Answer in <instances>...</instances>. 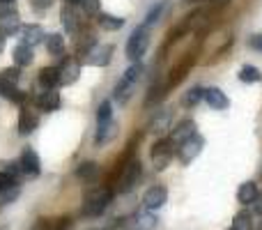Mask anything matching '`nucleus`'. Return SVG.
Returning a JSON list of instances; mask_svg holds the SVG:
<instances>
[{"mask_svg":"<svg viewBox=\"0 0 262 230\" xmlns=\"http://www.w3.org/2000/svg\"><path fill=\"white\" fill-rule=\"evenodd\" d=\"M113 203V189L111 186H97L83 198V214L85 217H101Z\"/></svg>","mask_w":262,"mask_h":230,"instance_id":"obj_1","label":"nucleus"},{"mask_svg":"<svg viewBox=\"0 0 262 230\" xmlns=\"http://www.w3.org/2000/svg\"><path fill=\"white\" fill-rule=\"evenodd\" d=\"M140 177H143V163H140L138 159H129V161H124L122 171H120V177H118V182H115V191L129 194L140 182Z\"/></svg>","mask_w":262,"mask_h":230,"instance_id":"obj_2","label":"nucleus"},{"mask_svg":"<svg viewBox=\"0 0 262 230\" xmlns=\"http://www.w3.org/2000/svg\"><path fill=\"white\" fill-rule=\"evenodd\" d=\"M147 49H149V32H147V28L138 26L127 39L124 53H127V58L131 62H140V58L147 53Z\"/></svg>","mask_w":262,"mask_h":230,"instance_id":"obj_3","label":"nucleus"},{"mask_svg":"<svg viewBox=\"0 0 262 230\" xmlns=\"http://www.w3.org/2000/svg\"><path fill=\"white\" fill-rule=\"evenodd\" d=\"M177 152V145L172 143L170 138H159L157 143L152 145V152H149V159H152V166L157 171H166L168 163L172 161Z\"/></svg>","mask_w":262,"mask_h":230,"instance_id":"obj_4","label":"nucleus"},{"mask_svg":"<svg viewBox=\"0 0 262 230\" xmlns=\"http://www.w3.org/2000/svg\"><path fill=\"white\" fill-rule=\"evenodd\" d=\"M203 148H205V138L200 134H195L193 138H189L186 143H182L180 148H177V157H180L182 163H191L200 152H203Z\"/></svg>","mask_w":262,"mask_h":230,"instance_id":"obj_5","label":"nucleus"},{"mask_svg":"<svg viewBox=\"0 0 262 230\" xmlns=\"http://www.w3.org/2000/svg\"><path fill=\"white\" fill-rule=\"evenodd\" d=\"M18 163H21V171L26 177H39L41 161H39V154H37L32 148H23L21 157H18Z\"/></svg>","mask_w":262,"mask_h":230,"instance_id":"obj_6","label":"nucleus"},{"mask_svg":"<svg viewBox=\"0 0 262 230\" xmlns=\"http://www.w3.org/2000/svg\"><path fill=\"white\" fill-rule=\"evenodd\" d=\"M195 134H198V124H195L193 120H189V117H186V120L177 122V127H172V131H170V136H168V138H170L172 143L180 148L182 143H186L189 138H193Z\"/></svg>","mask_w":262,"mask_h":230,"instance_id":"obj_7","label":"nucleus"},{"mask_svg":"<svg viewBox=\"0 0 262 230\" xmlns=\"http://www.w3.org/2000/svg\"><path fill=\"white\" fill-rule=\"evenodd\" d=\"M58 74H60V86H72L81 76V65H78L76 58H62V62L58 65Z\"/></svg>","mask_w":262,"mask_h":230,"instance_id":"obj_8","label":"nucleus"},{"mask_svg":"<svg viewBox=\"0 0 262 230\" xmlns=\"http://www.w3.org/2000/svg\"><path fill=\"white\" fill-rule=\"evenodd\" d=\"M166 200H168V189L166 186H161V184L149 186V189L145 191V196H143V207L149 210V212H154V210L163 207Z\"/></svg>","mask_w":262,"mask_h":230,"instance_id":"obj_9","label":"nucleus"},{"mask_svg":"<svg viewBox=\"0 0 262 230\" xmlns=\"http://www.w3.org/2000/svg\"><path fill=\"white\" fill-rule=\"evenodd\" d=\"M21 18L14 9H3L0 12V35L3 37H14L16 32H21Z\"/></svg>","mask_w":262,"mask_h":230,"instance_id":"obj_10","label":"nucleus"},{"mask_svg":"<svg viewBox=\"0 0 262 230\" xmlns=\"http://www.w3.org/2000/svg\"><path fill=\"white\" fill-rule=\"evenodd\" d=\"M113 58V46L111 44H97L90 53L85 55V62L92 65V67H106Z\"/></svg>","mask_w":262,"mask_h":230,"instance_id":"obj_11","label":"nucleus"},{"mask_svg":"<svg viewBox=\"0 0 262 230\" xmlns=\"http://www.w3.org/2000/svg\"><path fill=\"white\" fill-rule=\"evenodd\" d=\"M39 127V115L30 109V106H21V113H18V134L28 136Z\"/></svg>","mask_w":262,"mask_h":230,"instance_id":"obj_12","label":"nucleus"},{"mask_svg":"<svg viewBox=\"0 0 262 230\" xmlns=\"http://www.w3.org/2000/svg\"><path fill=\"white\" fill-rule=\"evenodd\" d=\"M41 41H46V32H44V28H41V26L30 23V26H23L21 28V44L35 49V46L41 44Z\"/></svg>","mask_w":262,"mask_h":230,"instance_id":"obj_13","label":"nucleus"},{"mask_svg":"<svg viewBox=\"0 0 262 230\" xmlns=\"http://www.w3.org/2000/svg\"><path fill=\"white\" fill-rule=\"evenodd\" d=\"M35 106L39 111H46V113H53V111L60 109V95L55 90H46V92H37L35 97Z\"/></svg>","mask_w":262,"mask_h":230,"instance_id":"obj_14","label":"nucleus"},{"mask_svg":"<svg viewBox=\"0 0 262 230\" xmlns=\"http://www.w3.org/2000/svg\"><path fill=\"white\" fill-rule=\"evenodd\" d=\"M193 60H195V55H193V53H189L180 65H175V67H172L170 78H168V88H175L177 83L184 81V76L189 74V69H191V65H193Z\"/></svg>","mask_w":262,"mask_h":230,"instance_id":"obj_15","label":"nucleus"},{"mask_svg":"<svg viewBox=\"0 0 262 230\" xmlns=\"http://www.w3.org/2000/svg\"><path fill=\"white\" fill-rule=\"evenodd\" d=\"M39 92H46V90H55V86H60V74H58V67H44L39 72Z\"/></svg>","mask_w":262,"mask_h":230,"instance_id":"obj_16","label":"nucleus"},{"mask_svg":"<svg viewBox=\"0 0 262 230\" xmlns=\"http://www.w3.org/2000/svg\"><path fill=\"white\" fill-rule=\"evenodd\" d=\"M205 101H207L214 111H226L228 106H230V99H228L226 92L219 90V88H207V90H205Z\"/></svg>","mask_w":262,"mask_h":230,"instance_id":"obj_17","label":"nucleus"},{"mask_svg":"<svg viewBox=\"0 0 262 230\" xmlns=\"http://www.w3.org/2000/svg\"><path fill=\"white\" fill-rule=\"evenodd\" d=\"M170 120H172V111L170 109H161L157 115L149 120V131H154V134H163V131L170 129Z\"/></svg>","mask_w":262,"mask_h":230,"instance_id":"obj_18","label":"nucleus"},{"mask_svg":"<svg viewBox=\"0 0 262 230\" xmlns=\"http://www.w3.org/2000/svg\"><path fill=\"white\" fill-rule=\"evenodd\" d=\"M134 90H136V83H131L122 76L118 81V86H115V90H113V99L118 101V104H127L131 97H134Z\"/></svg>","mask_w":262,"mask_h":230,"instance_id":"obj_19","label":"nucleus"},{"mask_svg":"<svg viewBox=\"0 0 262 230\" xmlns=\"http://www.w3.org/2000/svg\"><path fill=\"white\" fill-rule=\"evenodd\" d=\"M44 46H46V51H49V55L64 58V37L60 35V32H51V35H46Z\"/></svg>","mask_w":262,"mask_h":230,"instance_id":"obj_20","label":"nucleus"},{"mask_svg":"<svg viewBox=\"0 0 262 230\" xmlns=\"http://www.w3.org/2000/svg\"><path fill=\"white\" fill-rule=\"evenodd\" d=\"M0 95L5 97V99L14 101V104H26L28 101V95L26 92H21L14 83H7V81H0Z\"/></svg>","mask_w":262,"mask_h":230,"instance_id":"obj_21","label":"nucleus"},{"mask_svg":"<svg viewBox=\"0 0 262 230\" xmlns=\"http://www.w3.org/2000/svg\"><path fill=\"white\" fill-rule=\"evenodd\" d=\"M258 194H260V189L255 182H244V184L239 186V191H237V200H239L242 205H253Z\"/></svg>","mask_w":262,"mask_h":230,"instance_id":"obj_22","label":"nucleus"},{"mask_svg":"<svg viewBox=\"0 0 262 230\" xmlns=\"http://www.w3.org/2000/svg\"><path fill=\"white\" fill-rule=\"evenodd\" d=\"M76 177L83 182H92L99 177V166L95 161H83L76 166Z\"/></svg>","mask_w":262,"mask_h":230,"instance_id":"obj_23","label":"nucleus"},{"mask_svg":"<svg viewBox=\"0 0 262 230\" xmlns=\"http://www.w3.org/2000/svg\"><path fill=\"white\" fill-rule=\"evenodd\" d=\"M134 223H136V228L138 230H154L159 221H157V217H154L149 210H138L136 217H134Z\"/></svg>","mask_w":262,"mask_h":230,"instance_id":"obj_24","label":"nucleus"},{"mask_svg":"<svg viewBox=\"0 0 262 230\" xmlns=\"http://www.w3.org/2000/svg\"><path fill=\"white\" fill-rule=\"evenodd\" d=\"M14 62H16V67H28V65H32V60H35V53H32L30 46L26 44H18L16 49H14Z\"/></svg>","mask_w":262,"mask_h":230,"instance_id":"obj_25","label":"nucleus"},{"mask_svg":"<svg viewBox=\"0 0 262 230\" xmlns=\"http://www.w3.org/2000/svg\"><path fill=\"white\" fill-rule=\"evenodd\" d=\"M118 134V124H115V120H111V122H101L99 127H97V145H101V143H108L113 136Z\"/></svg>","mask_w":262,"mask_h":230,"instance_id":"obj_26","label":"nucleus"},{"mask_svg":"<svg viewBox=\"0 0 262 230\" xmlns=\"http://www.w3.org/2000/svg\"><path fill=\"white\" fill-rule=\"evenodd\" d=\"M60 18H62L64 30H67L69 35H76L78 32V18H76V14H74V7H67V5H64L62 12H60Z\"/></svg>","mask_w":262,"mask_h":230,"instance_id":"obj_27","label":"nucleus"},{"mask_svg":"<svg viewBox=\"0 0 262 230\" xmlns=\"http://www.w3.org/2000/svg\"><path fill=\"white\" fill-rule=\"evenodd\" d=\"M99 26L104 28V30H120V28L124 26V18L122 16H115V14H108V12H101L99 14Z\"/></svg>","mask_w":262,"mask_h":230,"instance_id":"obj_28","label":"nucleus"},{"mask_svg":"<svg viewBox=\"0 0 262 230\" xmlns=\"http://www.w3.org/2000/svg\"><path fill=\"white\" fill-rule=\"evenodd\" d=\"M239 81L242 83H260L262 81V74H260V69L258 67H253V65H244V67L239 69Z\"/></svg>","mask_w":262,"mask_h":230,"instance_id":"obj_29","label":"nucleus"},{"mask_svg":"<svg viewBox=\"0 0 262 230\" xmlns=\"http://www.w3.org/2000/svg\"><path fill=\"white\" fill-rule=\"evenodd\" d=\"M203 99H205V88L195 86V88H191V90L184 95V99H182V104H184L186 109H193V106H198Z\"/></svg>","mask_w":262,"mask_h":230,"instance_id":"obj_30","label":"nucleus"},{"mask_svg":"<svg viewBox=\"0 0 262 230\" xmlns=\"http://www.w3.org/2000/svg\"><path fill=\"white\" fill-rule=\"evenodd\" d=\"M97 46V39H95V35H81L78 37V41H76V53L78 55H88L92 49Z\"/></svg>","mask_w":262,"mask_h":230,"instance_id":"obj_31","label":"nucleus"},{"mask_svg":"<svg viewBox=\"0 0 262 230\" xmlns=\"http://www.w3.org/2000/svg\"><path fill=\"white\" fill-rule=\"evenodd\" d=\"M168 90H170L168 86H152V90H149V95H147V99H145V104H147V106H154L157 101H161L163 97H166Z\"/></svg>","mask_w":262,"mask_h":230,"instance_id":"obj_32","label":"nucleus"},{"mask_svg":"<svg viewBox=\"0 0 262 230\" xmlns=\"http://www.w3.org/2000/svg\"><path fill=\"white\" fill-rule=\"evenodd\" d=\"M0 173H5V175L14 177L16 182H18V175H23L21 163H18V161H3V163H0Z\"/></svg>","mask_w":262,"mask_h":230,"instance_id":"obj_33","label":"nucleus"},{"mask_svg":"<svg viewBox=\"0 0 262 230\" xmlns=\"http://www.w3.org/2000/svg\"><path fill=\"white\" fill-rule=\"evenodd\" d=\"M143 72H145V67H143V62H134L131 67L127 69V72L122 74L127 81H131V83H136L138 86V81H140V76H143Z\"/></svg>","mask_w":262,"mask_h":230,"instance_id":"obj_34","label":"nucleus"},{"mask_svg":"<svg viewBox=\"0 0 262 230\" xmlns=\"http://www.w3.org/2000/svg\"><path fill=\"white\" fill-rule=\"evenodd\" d=\"M113 120V106H111V101L106 99V101H101L99 104V109H97V122H111Z\"/></svg>","mask_w":262,"mask_h":230,"instance_id":"obj_35","label":"nucleus"},{"mask_svg":"<svg viewBox=\"0 0 262 230\" xmlns=\"http://www.w3.org/2000/svg\"><path fill=\"white\" fill-rule=\"evenodd\" d=\"M232 230H253V223H251V214L249 212H239L232 221Z\"/></svg>","mask_w":262,"mask_h":230,"instance_id":"obj_36","label":"nucleus"},{"mask_svg":"<svg viewBox=\"0 0 262 230\" xmlns=\"http://www.w3.org/2000/svg\"><path fill=\"white\" fill-rule=\"evenodd\" d=\"M161 12H163V3H157V5H154V7L147 12V16H145L143 28H152L154 23L159 21V16H161Z\"/></svg>","mask_w":262,"mask_h":230,"instance_id":"obj_37","label":"nucleus"},{"mask_svg":"<svg viewBox=\"0 0 262 230\" xmlns=\"http://www.w3.org/2000/svg\"><path fill=\"white\" fill-rule=\"evenodd\" d=\"M18 194H21V189H18V186H12V189H3V191H0V205L14 203V200L18 198Z\"/></svg>","mask_w":262,"mask_h":230,"instance_id":"obj_38","label":"nucleus"},{"mask_svg":"<svg viewBox=\"0 0 262 230\" xmlns=\"http://www.w3.org/2000/svg\"><path fill=\"white\" fill-rule=\"evenodd\" d=\"M18 78H21V72H18V67H9V69H5V72L0 74V81L14 83V86L18 83Z\"/></svg>","mask_w":262,"mask_h":230,"instance_id":"obj_39","label":"nucleus"},{"mask_svg":"<svg viewBox=\"0 0 262 230\" xmlns=\"http://www.w3.org/2000/svg\"><path fill=\"white\" fill-rule=\"evenodd\" d=\"M81 7L88 16H95L99 14V0H81Z\"/></svg>","mask_w":262,"mask_h":230,"instance_id":"obj_40","label":"nucleus"},{"mask_svg":"<svg viewBox=\"0 0 262 230\" xmlns=\"http://www.w3.org/2000/svg\"><path fill=\"white\" fill-rule=\"evenodd\" d=\"M51 5H53V0H30V7L35 9V12H44Z\"/></svg>","mask_w":262,"mask_h":230,"instance_id":"obj_41","label":"nucleus"},{"mask_svg":"<svg viewBox=\"0 0 262 230\" xmlns=\"http://www.w3.org/2000/svg\"><path fill=\"white\" fill-rule=\"evenodd\" d=\"M246 44H249L253 51H260V53H262V32H258V35H251Z\"/></svg>","mask_w":262,"mask_h":230,"instance_id":"obj_42","label":"nucleus"},{"mask_svg":"<svg viewBox=\"0 0 262 230\" xmlns=\"http://www.w3.org/2000/svg\"><path fill=\"white\" fill-rule=\"evenodd\" d=\"M106 230H124V219H113Z\"/></svg>","mask_w":262,"mask_h":230,"instance_id":"obj_43","label":"nucleus"},{"mask_svg":"<svg viewBox=\"0 0 262 230\" xmlns=\"http://www.w3.org/2000/svg\"><path fill=\"white\" fill-rule=\"evenodd\" d=\"M253 212H255V214H260V217H262V191L258 194V198L253 200Z\"/></svg>","mask_w":262,"mask_h":230,"instance_id":"obj_44","label":"nucleus"},{"mask_svg":"<svg viewBox=\"0 0 262 230\" xmlns=\"http://www.w3.org/2000/svg\"><path fill=\"white\" fill-rule=\"evenodd\" d=\"M209 3H212L214 7H226V5L230 3V0H209Z\"/></svg>","mask_w":262,"mask_h":230,"instance_id":"obj_45","label":"nucleus"},{"mask_svg":"<svg viewBox=\"0 0 262 230\" xmlns=\"http://www.w3.org/2000/svg\"><path fill=\"white\" fill-rule=\"evenodd\" d=\"M64 5L67 7H76V5H81V0H64Z\"/></svg>","mask_w":262,"mask_h":230,"instance_id":"obj_46","label":"nucleus"},{"mask_svg":"<svg viewBox=\"0 0 262 230\" xmlns=\"http://www.w3.org/2000/svg\"><path fill=\"white\" fill-rule=\"evenodd\" d=\"M0 5H5V7H12L14 0H0Z\"/></svg>","mask_w":262,"mask_h":230,"instance_id":"obj_47","label":"nucleus"},{"mask_svg":"<svg viewBox=\"0 0 262 230\" xmlns=\"http://www.w3.org/2000/svg\"><path fill=\"white\" fill-rule=\"evenodd\" d=\"M3 49H5V37L0 35V53H3Z\"/></svg>","mask_w":262,"mask_h":230,"instance_id":"obj_48","label":"nucleus"},{"mask_svg":"<svg viewBox=\"0 0 262 230\" xmlns=\"http://www.w3.org/2000/svg\"><path fill=\"white\" fill-rule=\"evenodd\" d=\"M90 230H99V228H90Z\"/></svg>","mask_w":262,"mask_h":230,"instance_id":"obj_49","label":"nucleus"},{"mask_svg":"<svg viewBox=\"0 0 262 230\" xmlns=\"http://www.w3.org/2000/svg\"><path fill=\"white\" fill-rule=\"evenodd\" d=\"M0 191H3V184H0Z\"/></svg>","mask_w":262,"mask_h":230,"instance_id":"obj_50","label":"nucleus"},{"mask_svg":"<svg viewBox=\"0 0 262 230\" xmlns=\"http://www.w3.org/2000/svg\"><path fill=\"white\" fill-rule=\"evenodd\" d=\"M260 230H262V226H260Z\"/></svg>","mask_w":262,"mask_h":230,"instance_id":"obj_51","label":"nucleus"}]
</instances>
